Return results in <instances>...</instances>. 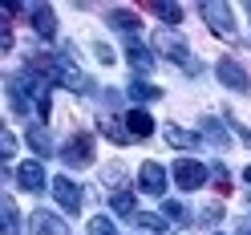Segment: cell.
I'll list each match as a JSON object with an SVG mask.
<instances>
[{
  "instance_id": "obj_15",
  "label": "cell",
  "mask_w": 251,
  "mask_h": 235,
  "mask_svg": "<svg viewBox=\"0 0 251 235\" xmlns=\"http://www.w3.org/2000/svg\"><path fill=\"white\" fill-rule=\"evenodd\" d=\"M126 130H130L134 138H150L154 134V118L146 114V109H130V114H126Z\"/></svg>"
},
{
  "instance_id": "obj_21",
  "label": "cell",
  "mask_w": 251,
  "mask_h": 235,
  "mask_svg": "<svg viewBox=\"0 0 251 235\" xmlns=\"http://www.w3.org/2000/svg\"><path fill=\"white\" fill-rule=\"evenodd\" d=\"M109 203H114V211H118V215H138V211H134V191H130V186H118Z\"/></svg>"
},
{
  "instance_id": "obj_3",
  "label": "cell",
  "mask_w": 251,
  "mask_h": 235,
  "mask_svg": "<svg viewBox=\"0 0 251 235\" xmlns=\"http://www.w3.org/2000/svg\"><path fill=\"white\" fill-rule=\"evenodd\" d=\"M199 12H202V21H207V28H211L215 37L235 41V12H231L227 4H219V0H207V4H202Z\"/></svg>"
},
{
  "instance_id": "obj_27",
  "label": "cell",
  "mask_w": 251,
  "mask_h": 235,
  "mask_svg": "<svg viewBox=\"0 0 251 235\" xmlns=\"http://www.w3.org/2000/svg\"><path fill=\"white\" fill-rule=\"evenodd\" d=\"M202 219H207V223H219V219H223V207H219V203H211V207H202Z\"/></svg>"
},
{
  "instance_id": "obj_22",
  "label": "cell",
  "mask_w": 251,
  "mask_h": 235,
  "mask_svg": "<svg viewBox=\"0 0 251 235\" xmlns=\"http://www.w3.org/2000/svg\"><path fill=\"white\" fill-rule=\"evenodd\" d=\"M134 223H138V227H146V231H166V227H170L162 215H150V211H138V215H134Z\"/></svg>"
},
{
  "instance_id": "obj_2",
  "label": "cell",
  "mask_w": 251,
  "mask_h": 235,
  "mask_svg": "<svg viewBox=\"0 0 251 235\" xmlns=\"http://www.w3.org/2000/svg\"><path fill=\"white\" fill-rule=\"evenodd\" d=\"M57 85L77 89V93H93V81L73 65V49H69V45H65V49H61V57H57Z\"/></svg>"
},
{
  "instance_id": "obj_17",
  "label": "cell",
  "mask_w": 251,
  "mask_h": 235,
  "mask_svg": "<svg viewBox=\"0 0 251 235\" xmlns=\"http://www.w3.org/2000/svg\"><path fill=\"white\" fill-rule=\"evenodd\" d=\"M122 126H126V122H118V118H101V122H98V130H101V134L109 138V142H118V146H126V142H130L134 134H130V130H122Z\"/></svg>"
},
{
  "instance_id": "obj_19",
  "label": "cell",
  "mask_w": 251,
  "mask_h": 235,
  "mask_svg": "<svg viewBox=\"0 0 251 235\" xmlns=\"http://www.w3.org/2000/svg\"><path fill=\"white\" fill-rule=\"evenodd\" d=\"M4 235H21V211H17V203H12L8 195H4Z\"/></svg>"
},
{
  "instance_id": "obj_32",
  "label": "cell",
  "mask_w": 251,
  "mask_h": 235,
  "mask_svg": "<svg viewBox=\"0 0 251 235\" xmlns=\"http://www.w3.org/2000/svg\"><path fill=\"white\" fill-rule=\"evenodd\" d=\"M243 179H247V183H251V166H247V170H243Z\"/></svg>"
},
{
  "instance_id": "obj_29",
  "label": "cell",
  "mask_w": 251,
  "mask_h": 235,
  "mask_svg": "<svg viewBox=\"0 0 251 235\" xmlns=\"http://www.w3.org/2000/svg\"><path fill=\"white\" fill-rule=\"evenodd\" d=\"M215 183H219V191H227L231 179H227V166H215Z\"/></svg>"
},
{
  "instance_id": "obj_16",
  "label": "cell",
  "mask_w": 251,
  "mask_h": 235,
  "mask_svg": "<svg viewBox=\"0 0 251 235\" xmlns=\"http://www.w3.org/2000/svg\"><path fill=\"white\" fill-rule=\"evenodd\" d=\"M28 146H33L41 158H49V154H53V138H49V130H45V122L28 126Z\"/></svg>"
},
{
  "instance_id": "obj_30",
  "label": "cell",
  "mask_w": 251,
  "mask_h": 235,
  "mask_svg": "<svg viewBox=\"0 0 251 235\" xmlns=\"http://www.w3.org/2000/svg\"><path fill=\"white\" fill-rule=\"evenodd\" d=\"M235 130H239V138H243V142L251 146V130H247V126H239V122H235Z\"/></svg>"
},
{
  "instance_id": "obj_28",
  "label": "cell",
  "mask_w": 251,
  "mask_h": 235,
  "mask_svg": "<svg viewBox=\"0 0 251 235\" xmlns=\"http://www.w3.org/2000/svg\"><path fill=\"white\" fill-rule=\"evenodd\" d=\"M0 146H4V158H12V150H17V138H12V134L4 130V138H0Z\"/></svg>"
},
{
  "instance_id": "obj_25",
  "label": "cell",
  "mask_w": 251,
  "mask_h": 235,
  "mask_svg": "<svg viewBox=\"0 0 251 235\" xmlns=\"http://www.w3.org/2000/svg\"><path fill=\"white\" fill-rule=\"evenodd\" d=\"M89 235H118V227L109 223L105 215H93V219H89Z\"/></svg>"
},
{
  "instance_id": "obj_8",
  "label": "cell",
  "mask_w": 251,
  "mask_h": 235,
  "mask_svg": "<svg viewBox=\"0 0 251 235\" xmlns=\"http://www.w3.org/2000/svg\"><path fill=\"white\" fill-rule=\"evenodd\" d=\"M53 195H57V203H61V207H65L69 215L81 211V186H77L73 179H65V175L53 179Z\"/></svg>"
},
{
  "instance_id": "obj_5",
  "label": "cell",
  "mask_w": 251,
  "mask_h": 235,
  "mask_svg": "<svg viewBox=\"0 0 251 235\" xmlns=\"http://www.w3.org/2000/svg\"><path fill=\"white\" fill-rule=\"evenodd\" d=\"M175 183H178V191H202L207 166H202L199 158H178L175 162Z\"/></svg>"
},
{
  "instance_id": "obj_9",
  "label": "cell",
  "mask_w": 251,
  "mask_h": 235,
  "mask_svg": "<svg viewBox=\"0 0 251 235\" xmlns=\"http://www.w3.org/2000/svg\"><path fill=\"white\" fill-rule=\"evenodd\" d=\"M17 183H21V191L41 195V191H45V170H41V162H37V158L21 162V166H17Z\"/></svg>"
},
{
  "instance_id": "obj_33",
  "label": "cell",
  "mask_w": 251,
  "mask_h": 235,
  "mask_svg": "<svg viewBox=\"0 0 251 235\" xmlns=\"http://www.w3.org/2000/svg\"><path fill=\"white\" fill-rule=\"evenodd\" d=\"M247 207H251V195H247Z\"/></svg>"
},
{
  "instance_id": "obj_13",
  "label": "cell",
  "mask_w": 251,
  "mask_h": 235,
  "mask_svg": "<svg viewBox=\"0 0 251 235\" xmlns=\"http://www.w3.org/2000/svg\"><path fill=\"white\" fill-rule=\"evenodd\" d=\"M105 21L114 25L118 33H126V41H130V37H138V28H142L138 12H130V8H109V12H105Z\"/></svg>"
},
{
  "instance_id": "obj_7",
  "label": "cell",
  "mask_w": 251,
  "mask_h": 235,
  "mask_svg": "<svg viewBox=\"0 0 251 235\" xmlns=\"http://www.w3.org/2000/svg\"><path fill=\"white\" fill-rule=\"evenodd\" d=\"M28 21H33V33L41 41H53L57 37V12L49 4H33V8H28Z\"/></svg>"
},
{
  "instance_id": "obj_6",
  "label": "cell",
  "mask_w": 251,
  "mask_h": 235,
  "mask_svg": "<svg viewBox=\"0 0 251 235\" xmlns=\"http://www.w3.org/2000/svg\"><path fill=\"white\" fill-rule=\"evenodd\" d=\"M215 73H219V81H223L227 89H235V93H247V89H251V77H247V69H243L235 57H223V61L215 65Z\"/></svg>"
},
{
  "instance_id": "obj_14",
  "label": "cell",
  "mask_w": 251,
  "mask_h": 235,
  "mask_svg": "<svg viewBox=\"0 0 251 235\" xmlns=\"http://www.w3.org/2000/svg\"><path fill=\"white\" fill-rule=\"evenodd\" d=\"M202 138H207L211 146H219V150L231 146V134H227V126H223L219 118H202Z\"/></svg>"
},
{
  "instance_id": "obj_1",
  "label": "cell",
  "mask_w": 251,
  "mask_h": 235,
  "mask_svg": "<svg viewBox=\"0 0 251 235\" xmlns=\"http://www.w3.org/2000/svg\"><path fill=\"white\" fill-rule=\"evenodd\" d=\"M154 49H158L162 57H170L182 73H199V69H202L199 61H195V53L186 49V41H182L178 33H166V28H158V33H154Z\"/></svg>"
},
{
  "instance_id": "obj_34",
  "label": "cell",
  "mask_w": 251,
  "mask_h": 235,
  "mask_svg": "<svg viewBox=\"0 0 251 235\" xmlns=\"http://www.w3.org/2000/svg\"><path fill=\"white\" fill-rule=\"evenodd\" d=\"M247 17H251V4H247Z\"/></svg>"
},
{
  "instance_id": "obj_23",
  "label": "cell",
  "mask_w": 251,
  "mask_h": 235,
  "mask_svg": "<svg viewBox=\"0 0 251 235\" xmlns=\"http://www.w3.org/2000/svg\"><path fill=\"white\" fill-rule=\"evenodd\" d=\"M162 219H166V223H186V207L175 203V199H166L162 203Z\"/></svg>"
},
{
  "instance_id": "obj_24",
  "label": "cell",
  "mask_w": 251,
  "mask_h": 235,
  "mask_svg": "<svg viewBox=\"0 0 251 235\" xmlns=\"http://www.w3.org/2000/svg\"><path fill=\"white\" fill-rule=\"evenodd\" d=\"M154 12H158L166 25H182V4H162V0H158V4H154Z\"/></svg>"
},
{
  "instance_id": "obj_10",
  "label": "cell",
  "mask_w": 251,
  "mask_h": 235,
  "mask_svg": "<svg viewBox=\"0 0 251 235\" xmlns=\"http://www.w3.org/2000/svg\"><path fill=\"white\" fill-rule=\"evenodd\" d=\"M138 191L162 195V191H166V170H162L158 162H142V170H138Z\"/></svg>"
},
{
  "instance_id": "obj_26",
  "label": "cell",
  "mask_w": 251,
  "mask_h": 235,
  "mask_svg": "<svg viewBox=\"0 0 251 235\" xmlns=\"http://www.w3.org/2000/svg\"><path fill=\"white\" fill-rule=\"evenodd\" d=\"M93 53H98L101 65H114V49H109V45H93Z\"/></svg>"
},
{
  "instance_id": "obj_11",
  "label": "cell",
  "mask_w": 251,
  "mask_h": 235,
  "mask_svg": "<svg viewBox=\"0 0 251 235\" xmlns=\"http://www.w3.org/2000/svg\"><path fill=\"white\" fill-rule=\"evenodd\" d=\"M126 61H130V65H134V73H150L154 65H158V61H154V53L146 49V45H138V37H130V41H126Z\"/></svg>"
},
{
  "instance_id": "obj_18",
  "label": "cell",
  "mask_w": 251,
  "mask_h": 235,
  "mask_svg": "<svg viewBox=\"0 0 251 235\" xmlns=\"http://www.w3.org/2000/svg\"><path fill=\"white\" fill-rule=\"evenodd\" d=\"M166 142L178 146V150H195V146H199V134L182 130V126H166Z\"/></svg>"
},
{
  "instance_id": "obj_4",
  "label": "cell",
  "mask_w": 251,
  "mask_h": 235,
  "mask_svg": "<svg viewBox=\"0 0 251 235\" xmlns=\"http://www.w3.org/2000/svg\"><path fill=\"white\" fill-rule=\"evenodd\" d=\"M61 158L65 166H89L93 162V134L89 130H77L65 146H61Z\"/></svg>"
},
{
  "instance_id": "obj_20",
  "label": "cell",
  "mask_w": 251,
  "mask_h": 235,
  "mask_svg": "<svg viewBox=\"0 0 251 235\" xmlns=\"http://www.w3.org/2000/svg\"><path fill=\"white\" fill-rule=\"evenodd\" d=\"M130 98H134V102H154V98H162V89H158V85H150V81H138V77H134V81H130Z\"/></svg>"
},
{
  "instance_id": "obj_12",
  "label": "cell",
  "mask_w": 251,
  "mask_h": 235,
  "mask_svg": "<svg viewBox=\"0 0 251 235\" xmlns=\"http://www.w3.org/2000/svg\"><path fill=\"white\" fill-rule=\"evenodd\" d=\"M33 235H69V223H61V215L53 211H33Z\"/></svg>"
},
{
  "instance_id": "obj_31",
  "label": "cell",
  "mask_w": 251,
  "mask_h": 235,
  "mask_svg": "<svg viewBox=\"0 0 251 235\" xmlns=\"http://www.w3.org/2000/svg\"><path fill=\"white\" fill-rule=\"evenodd\" d=\"M235 235H251V223H239V227H235Z\"/></svg>"
}]
</instances>
